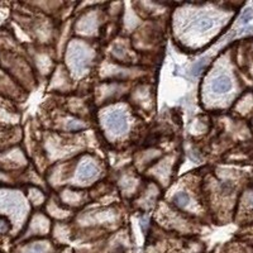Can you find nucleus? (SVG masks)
Wrapping results in <instances>:
<instances>
[{"label": "nucleus", "mask_w": 253, "mask_h": 253, "mask_svg": "<svg viewBox=\"0 0 253 253\" xmlns=\"http://www.w3.org/2000/svg\"><path fill=\"white\" fill-rule=\"evenodd\" d=\"M108 129L114 133H124L128 129V117L123 111H110L105 118Z\"/></svg>", "instance_id": "obj_1"}, {"label": "nucleus", "mask_w": 253, "mask_h": 253, "mask_svg": "<svg viewBox=\"0 0 253 253\" xmlns=\"http://www.w3.org/2000/svg\"><path fill=\"white\" fill-rule=\"evenodd\" d=\"M99 175L98 166L92 162H86V163L81 164L77 171V176H79L80 181H90L94 180L95 177Z\"/></svg>", "instance_id": "obj_2"}, {"label": "nucleus", "mask_w": 253, "mask_h": 253, "mask_svg": "<svg viewBox=\"0 0 253 253\" xmlns=\"http://www.w3.org/2000/svg\"><path fill=\"white\" fill-rule=\"evenodd\" d=\"M232 89V81L228 76H218L217 79L213 80L212 90L217 94H224Z\"/></svg>", "instance_id": "obj_3"}, {"label": "nucleus", "mask_w": 253, "mask_h": 253, "mask_svg": "<svg viewBox=\"0 0 253 253\" xmlns=\"http://www.w3.org/2000/svg\"><path fill=\"white\" fill-rule=\"evenodd\" d=\"M191 202V195L186 191H177L174 194L172 199H171V204L177 209V210H183L185 208L190 205Z\"/></svg>", "instance_id": "obj_4"}, {"label": "nucleus", "mask_w": 253, "mask_h": 253, "mask_svg": "<svg viewBox=\"0 0 253 253\" xmlns=\"http://www.w3.org/2000/svg\"><path fill=\"white\" fill-rule=\"evenodd\" d=\"M48 247L43 244V242H31L22 247L19 253H47Z\"/></svg>", "instance_id": "obj_5"}, {"label": "nucleus", "mask_w": 253, "mask_h": 253, "mask_svg": "<svg viewBox=\"0 0 253 253\" xmlns=\"http://www.w3.org/2000/svg\"><path fill=\"white\" fill-rule=\"evenodd\" d=\"M213 20L209 17H200L198 20H196V27L200 29L201 32H205L209 31V29L213 27Z\"/></svg>", "instance_id": "obj_6"}, {"label": "nucleus", "mask_w": 253, "mask_h": 253, "mask_svg": "<svg viewBox=\"0 0 253 253\" xmlns=\"http://www.w3.org/2000/svg\"><path fill=\"white\" fill-rule=\"evenodd\" d=\"M253 17V10L251 8H247L246 10H243L242 13V16H240V23H243V24H247V23L250 22L251 19Z\"/></svg>", "instance_id": "obj_7"}, {"label": "nucleus", "mask_w": 253, "mask_h": 253, "mask_svg": "<svg viewBox=\"0 0 253 253\" xmlns=\"http://www.w3.org/2000/svg\"><path fill=\"white\" fill-rule=\"evenodd\" d=\"M205 65H206L205 58H204V60H200L199 62H196L195 65H194V67H193V75L194 76L198 75V73H199L200 71H201V70L204 69V67H205Z\"/></svg>", "instance_id": "obj_8"}, {"label": "nucleus", "mask_w": 253, "mask_h": 253, "mask_svg": "<svg viewBox=\"0 0 253 253\" xmlns=\"http://www.w3.org/2000/svg\"><path fill=\"white\" fill-rule=\"evenodd\" d=\"M61 253H72V252H71V251H70V250H67V248H66V250H63L62 252H61Z\"/></svg>", "instance_id": "obj_9"}]
</instances>
